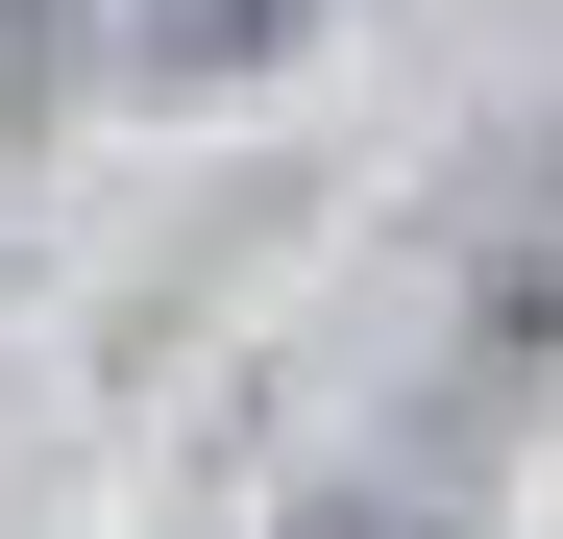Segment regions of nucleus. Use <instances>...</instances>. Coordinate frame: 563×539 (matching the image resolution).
Returning <instances> with one entry per match:
<instances>
[{
  "label": "nucleus",
  "instance_id": "1",
  "mask_svg": "<svg viewBox=\"0 0 563 539\" xmlns=\"http://www.w3.org/2000/svg\"><path fill=\"white\" fill-rule=\"evenodd\" d=\"M319 25H343V0H147V74H269Z\"/></svg>",
  "mask_w": 563,
  "mask_h": 539
},
{
  "label": "nucleus",
  "instance_id": "2",
  "mask_svg": "<svg viewBox=\"0 0 563 539\" xmlns=\"http://www.w3.org/2000/svg\"><path fill=\"white\" fill-rule=\"evenodd\" d=\"M490 319H515V343H563V147L515 172V221H490Z\"/></svg>",
  "mask_w": 563,
  "mask_h": 539
},
{
  "label": "nucleus",
  "instance_id": "3",
  "mask_svg": "<svg viewBox=\"0 0 563 539\" xmlns=\"http://www.w3.org/2000/svg\"><path fill=\"white\" fill-rule=\"evenodd\" d=\"M343 539H417V515H343Z\"/></svg>",
  "mask_w": 563,
  "mask_h": 539
}]
</instances>
